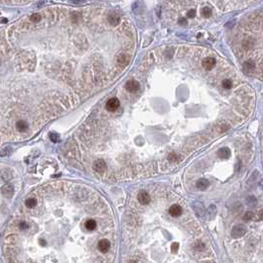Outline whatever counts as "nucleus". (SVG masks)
Masks as SVG:
<instances>
[{"mask_svg":"<svg viewBox=\"0 0 263 263\" xmlns=\"http://www.w3.org/2000/svg\"><path fill=\"white\" fill-rule=\"evenodd\" d=\"M245 233H246L245 226L244 225H237V226H234V228H233L232 237H233V238H234V240H237V238H240L242 236H244Z\"/></svg>","mask_w":263,"mask_h":263,"instance_id":"1","label":"nucleus"},{"mask_svg":"<svg viewBox=\"0 0 263 263\" xmlns=\"http://www.w3.org/2000/svg\"><path fill=\"white\" fill-rule=\"evenodd\" d=\"M119 107H120V101H119V99L116 97L109 99L108 102L106 103V108L108 111H110V112L116 111Z\"/></svg>","mask_w":263,"mask_h":263,"instance_id":"2","label":"nucleus"},{"mask_svg":"<svg viewBox=\"0 0 263 263\" xmlns=\"http://www.w3.org/2000/svg\"><path fill=\"white\" fill-rule=\"evenodd\" d=\"M125 86L127 91L131 93H135L139 89V83L137 80H135V79H131V80L127 81Z\"/></svg>","mask_w":263,"mask_h":263,"instance_id":"3","label":"nucleus"},{"mask_svg":"<svg viewBox=\"0 0 263 263\" xmlns=\"http://www.w3.org/2000/svg\"><path fill=\"white\" fill-rule=\"evenodd\" d=\"M97 247H98L99 251H100V252L106 253V252L110 249L111 244H110V241H109L108 240H105V238H103V240H100L98 241Z\"/></svg>","mask_w":263,"mask_h":263,"instance_id":"4","label":"nucleus"},{"mask_svg":"<svg viewBox=\"0 0 263 263\" xmlns=\"http://www.w3.org/2000/svg\"><path fill=\"white\" fill-rule=\"evenodd\" d=\"M1 194L8 199H11L14 195V188L11 184H5L1 187Z\"/></svg>","mask_w":263,"mask_h":263,"instance_id":"5","label":"nucleus"},{"mask_svg":"<svg viewBox=\"0 0 263 263\" xmlns=\"http://www.w3.org/2000/svg\"><path fill=\"white\" fill-rule=\"evenodd\" d=\"M138 201L139 202V204L142 205H147L150 202V196L147 192L145 191H142L138 194Z\"/></svg>","mask_w":263,"mask_h":263,"instance_id":"6","label":"nucleus"},{"mask_svg":"<svg viewBox=\"0 0 263 263\" xmlns=\"http://www.w3.org/2000/svg\"><path fill=\"white\" fill-rule=\"evenodd\" d=\"M107 168V164L103 159H97L93 163V169L97 172H103Z\"/></svg>","mask_w":263,"mask_h":263,"instance_id":"7","label":"nucleus"},{"mask_svg":"<svg viewBox=\"0 0 263 263\" xmlns=\"http://www.w3.org/2000/svg\"><path fill=\"white\" fill-rule=\"evenodd\" d=\"M203 67L206 70H211L214 68V66L216 65V59L213 58H206L202 62Z\"/></svg>","mask_w":263,"mask_h":263,"instance_id":"8","label":"nucleus"},{"mask_svg":"<svg viewBox=\"0 0 263 263\" xmlns=\"http://www.w3.org/2000/svg\"><path fill=\"white\" fill-rule=\"evenodd\" d=\"M193 210L195 214L197 215L199 217H203L205 215V209H204V206H203L202 203L200 202H195L193 204Z\"/></svg>","mask_w":263,"mask_h":263,"instance_id":"9","label":"nucleus"},{"mask_svg":"<svg viewBox=\"0 0 263 263\" xmlns=\"http://www.w3.org/2000/svg\"><path fill=\"white\" fill-rule=\"evenodd\" d=\"M168 213L170 214V216H172V217H179L182 214V209L180 206L174 204L169 208Z\"/></svg>","mask_w":263,"mask_h":263,"instance_id":"10","label":"nucleus"},{"mask_svg":"<svg viewBox=\"0 0 263 263\" xmlns=\"http://www.w3.org/2000/svg\"><path fill=\"white\" fill-rule=\"evenodd\" d=\"M117 61L120 65L122 66H126L128 63L130 62V58L128 54H119L118 58H117Z\"/></svg>","mask_w":263,"mask_h":263,"instance_id":"11","label":"nucleus"},{"mask_svg":"<svg viewBox=\"0 0 263 263\" xmlns=\"http://www.w3.org/2000/svg\"><path fill=\"white\" fill-rule=\"evenodd\" d=\"M218 155H219V157L222 159H226L230 156V150L228 147H222L221 149H219Z\"/></svg>","mask_w":263,"mask_h":263,"instance_id":"12","label":"nucleus"},{"mask_svg":"<svg viewBox=\"0 0 263 263\" xmlns=\"http://www.w3.org/2000/svg\"><path fill=\"white\" fill-rule=\"evenodd\" d=\"M38 204V200L34 197H30L25 200V208L27 209H33Z\"/></svg>","mask_w":263,"mask_h":263,"instance_id":"13","label":"nucleus"},{"mask_svg":"<svg viewBox=\"0 0 263 263\" xmlns=\"http://www.w3.org/2000/svg\"><path fill=\"white\" fill-rule=\"evenodd\" d=\"M206 215H207V219H208V220L214 219L217 215V207L215 205H211L208 208V210H207Z\"/></svg>","mask_w":263,"mask_h":263,"instance_id":"14","label":"nucleus"},{"mask_svg":"<svg viewBox=\"0 0 263 263\" xmlns=\"http://www.w3.org/2000/svg\"><path fill=\"white\" fill-rule=\"evenodd\" d=\"M84 226H85V229H86L87 230H90V232H92V230H96V228H97V223H96V221L92 220V219H89V220H87V221L85 222Z\"/></svg>","mask_w":263,"mask_h":263,"instance_id":"15","label":"nucleus"},{"mask_svg":"<svg viewBox=\"0 0 263 263\" xmlns=\"http://www.w3.org/2000/svg\"><path fill=\"white\" fill-rule=\"evenodd\" d=\"M197 188L199 189V190H202V191H204V190H206L207 188H208V186H209V181L207 180V179H204V178H201V179H199V180L197 181Z\"/></svg>","mask_w":263,"mask_h":263,"instance_id":"16","label":"nucleus"},{"mask_svg":"<svg viewBox=\"0 0 263 263\" xmlns=\"http://www.w3.org/2000/svg\"><path fill=\"white\" fill-rule=\"evenodd\" d=\"M255 68V63L252 61H247L244 63V69L246 71H251Z\"/></svg>","mask_w":263,"mask_h":263,"instance_id":"17","label":"nucleus"},{"mask_svg":"<svg viewBox=\"0 0 263 263\" xmlns=\"http://www.w3.org/2000/svg\"><path fill=\"white\" fill-rule=\"evenodd\" d=\"M108 20L112 25H117V24L120 23V17L116 14H111L108 17Z\"/></svg>","mask_w":263,"mask_h":263,"instance_id":"18","label":"nucleus"},{"mask_svg":"<svg viewBox=\"0 0 263 263\" xmlns=\"http://www.w3.org/2000/svg\"><path fill=\"white\" fill-rule=\"evenodd\" d=\"M223 87L226 89H230L233 87V82L230 79H225L223 80Z\"/></svg>","mask_w":263,"mask_h":263,"instance_id":"19","label":"nucleus"},{"mask_svg":"<svg viewBox=\"0 0 263 263\" xmlns=\"http://www.w3.org/2000/svg\"><path fill=\"white\" fill-rule=\"evenodd\" d=\"M202 14L204 15V17L208 18L212 15V10H211V8H209V7H204L202 9Z\"/></svg>","mask_w":263,"mask_h":263,"instance_id":"20","label":"nucleus"},{"mask_svg":"<svg viewBox=\"0 0 263 263\" xmlns=\"http://www.w3.org/2000/svg\"><path fill=\"white\" fill-rule=\"evenodd\" d=\"M252 218H253V214H252L251 212H246V213L244 214V220L245 222H247V221L251 220Z\"/></svg>","mask_w":263,"mask_h":263,"instance_id":"21","label":"nucleus"},{"mask_svg":"<svg viewBox=\"0 0 263 263\" xmlns=\"http://www.w3.org/2000/svg\"><path fill=\"white\" fill-rule=\"evenodd\" d=\"M178 247H179L178 242H174V244H172V245H171V251H172L173 253H176L177 250H178Z\"/></svg>","mask_w":263,"mask_h":263,"instance_id":"22","label":"nucleus"},{"mask_svg":"<svg viewBox=\"0 0 263 263\" xmlns=\"http://www.w3.org/2000/svg\"><path fill=\"white\" fill-rule=\"evenodd\" d=\"M168 160H170V161L177 160V155L175 154L174 153H170L168 154Z\"/></svg>","mask_w":263,"mask_h":263,"instance_id":"23","label":"nucleus"},{"mask_svg":"<svg viewBox=\"0 0 263 263\" xmlns=\"http://www.w3.org/2000/svg\"><path fill=\"white\" fill-rule=\"evenodd\" d=\"M187 15H188V17L189 18H193V17H195V15H196V11L195 10H190L188 13H187Z\"/></svg>","mask_w":263,"mask_h":263,"instance_id":"24","label":"nucleus"},{"mask_svg":"<svg viewBox=\"0 0 263 263\" xmlns=\"http://www.w3.org/2000/svg\"><path fill=\"white\" fill-rule=\"evenodd\" d=\"M51 141H53L54 142H55L58 141V135H55V134H51Z\"/></svg>","mask_w":263,"mask_h":263,"instance_id":"25","label":"nucleus"},{"mask_svg":"<svg viewBox=\"0 0 263 263\" xmlns=\"http://www.w3.org/2000/svg\"><path fill=\"white\" fill-rule=\"evenodd\" d=\"M262 215H263V211H262V210H259V212H258V215H257V216H258L257 220H258V221H262Z\"/></svg>","mask_w":263,"mask_h":263,"instance_id":"26","label":"nucleus"},{"mask_svg":"<svg viewBox=\"0 0 263 263\" xmlns=\"http://www.w3.org/2000/svg\"><path fill=\"white\" fill-rule=\"evenodd\" d=\"M129 263H138V262H135V261H130Z\"/></svg>","mask_w":263,"mask_h":263,"instance_id":"27","label":"nucleus"},{"mask_svg":"<svg viewBox=\"0 0 263 263\" xmlns=\"http://www.w3.org/2000/svg\"><path fill=\"white\" fill-rule=\"evenodd\" d=\"M0 142H1V139H0Z\"/></svg>","mask_w":263,"mask_h":263,"instance_id":"28","label":"nucleus"}]
</instances>
